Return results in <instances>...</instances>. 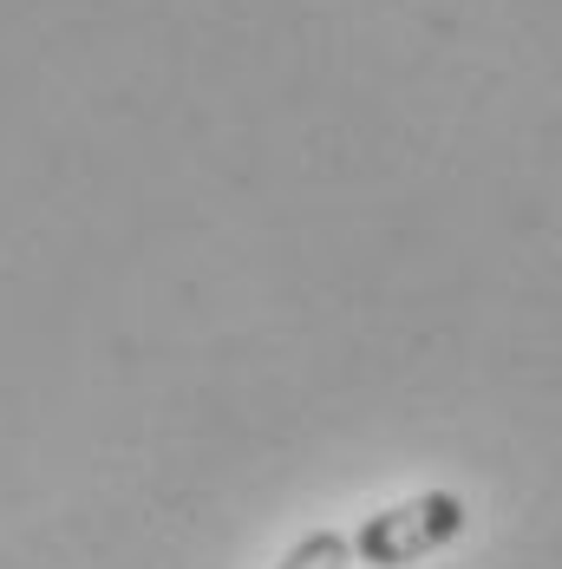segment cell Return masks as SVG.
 <instances>
[{"label":"cell","instance_id":"1","mask_svg":"<svg viewBox=\"0 0 562 569\" xmlns=\"http://www.w3.org/2000/svg\"><path fill=\"white\" fill-rule=\"evenodd\" d=\"M464 523H471V511H464L458 491H419V498H405L393 511L367 517L347 543H353V563L405 569V563H419V557H432V550H445V543H458Z\"/></svg>","mask_w":562,"mask_h":569},{"label":"cell","instance_id":"2","mask_svg":"<svg viewBox=\"0 0 562 569\" xmlns=\"http://www.w3.org/2000/svg\"><path fill=\"white\" fill-rule=\"evenodd\" d=\"M275 569H353V543H347L340 530H314V537H301Z\"/></svg>","mask_w":562,"mask_h":569}]
</instances>
